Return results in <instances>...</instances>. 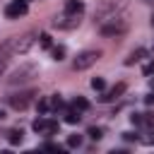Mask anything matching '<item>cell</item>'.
Instances as JSON below:
<instances>
[{
    "label": "cell",
    "mask_w": 154,
    "mask_h": 154,
    "mask_svg": "<svg viewBox=\"0 0 154 154\" xmlns=\"http://www.w3.org/2000/svg\"><path fill=\"white\" fill-rule=\"evenodd\" d=\"M125 89H128V84H125V82H118V84H116V87H111L108 91H101L99 101H101V103H111V101L120 99V96L125 94Z\"/></svg>",
    "instance_id": "ba28073f"
},
{
    "label": "cell",
    "mask_w": 154,
    "mask_h": 154,
    "mask_svg": "<svg viewBox=\"0 0 154 154\" xmlns=\"http://www.w3.org/2000/svg\"><path fill=\"white\" fill-rule=\"evenodd\" d=\"M43 149H48V152H60L63 147H60V144H55V142H43Z\"/></svg>",
    "instance_id": "d4e9b609"
},
{
    "label": "cell",
    "mask_w": 154,
    "mask_h": 154,
    "mask_svg": "<svg viewBox=\"0 0 154 154\" xmlns=\"http://www.w3.org/2000/svg\"><path fill=\"white\" fill-rule=\"evenodd\" d=\"M149 125H154V111L142 113V128H149Z\"/></svg>",
    "instance_id": "d6986e66"
},
{
    "label": "cell",
    "mask_w": 154,
    "mask_h": 154,
    "mask_svg": "<svg viewBox=\"0 0 154 154\" xmlns=\"http://www.w3.org/2000/svg\"><path fill=\"white\" fill-rule=\"evenodd\" d=\"M142 58H147V48H137V51H132V53L125 58V65H135V63H140Z\"/></svg>",
    "instance_id": "30bf717a"
},
{
    "label": "cell",
    "mask_w": 154,
    "mask_h": 154,
    "mask_svg": "<svg viewBox=\"0 0 154 154\" xmlns=\"http://www.w3.org/2000/svg\"><path fill=\"white\" fill-rule=\"evenodd\" d=\"M87 135H89L94 142H99V140L103 137V130H101V128H89V130H87Z\"/></svg>",
    "instance_id": "e0dca14e"
},
{
    "label": "cell",
    "mask_w": 154,
    "mask_h": 154,
    "mask_svg": "<svg viewBox=\"0 0 154 154\" xmlns=\"http://www.w3.org/2000/svg\"><path fill=\"white\" fill-rule=\"evenodd\" d=\"M72 108H77V111H87V108H89V101H87L84 96H75V101H72Z\"/></svg>",
    "instance_id": "9a60e30c"
},
{
    "label": "cell",
    "mask_w": 154,
    "mask_h": 154,
    "mask_svg": "<svg viewBox=\"0 0 154 154\" xmlns=\"http://www.w3.org/2000/svg\"><path fill=\"white\" fill-rule=\"evenodd\" d=\"M26 2L24 0H14V2H10L7 7H5V14H7V19H19V17H24L26 14Z\"/></svg>",
    "instance_id": "9c48e42d"
},
{
    "label": "cell",
    "mask_w": 154,
    "mask_h": 154,
    "mask_svg": "<svg viewBox=\"0 0 154 154\" xmlns=\"http://www.w3.org/2000/svg\"><path fill=\"white\" fill-rule=\"evenodd\" d=\"M2 118H5V111H0V120H2Z\"/></svg>",
    "instance_id": "4dcf8cb0"
},
{
    "label": "cell",
    "mask_w": 154,
    "mask_h": 154,
    "mask_svg": "<svg viewBox=\"0 0 154 154\" xmlns=\"http://www.w3.org/2000/svg\"><path fill=\"white\" fill-rule=\"evenodd\" d=\"M152 26H154V14H152Z\"/></svg>",
    "instance_id": "1f68e13d"
},
{
    "label": "cell",
    "mask_w": 154,
    "mask_h": 154,
    "mask_svg": "<svg viewBox=\"0 0 154 154\" xmlns=\"http://www.w3.org/2000/svg\"><path fill=\"white\" fill-rule=\"evenodd\" d=\"M142 72H144V77H149V75H154V60H149L144 67H142Z\"/></svg>",
    "instance_id": "484cf974"
},
{
    "label": "cell",
    "mask_w": 154,
    "mask_h": 154,
    "mask_svg": "<svg viewBox=\"0 0 154 154\" xmlns=\"http://www.w3.org/2000/svg\"><path fill=\"white\" fill-rule=\"evenodd\" d=\"M147 2H154V0H147Z\"/></svg>",
    "instance_id": "836d02e7"
},
{
    "label": "cell",
    "mask_w": 154,
    "mask_h": 154,
    "mask_svg": "<svg viewBox=\"0 0 154 154\" xmlns=\"http://www.w3.org/2000/svg\"><path fill=\"white\" fill-rule=\"evenodd\" d=\"M128 29H130V19H128V14H113L111 19H106V22L99 24L101 36H106V38H120Z\"/></svg>",
    "instance_id": "7a4b0ae2"
},
{
    "label": "cell",
    "mask_w": 154,
    "mask_h": 154,
    "mask_svg": "<svg viewBox=\"0 0 154 154\" xmlns=\"http://www.w3.org/2000/svg\"><path fill=\"white\" fill-rule=\"evenodd\" d=\"M36 96H38L36 89H24V91H14V94L5 96V101H7V106H12L14 111H26L29 103H31Z\"/></svg>",
    "instance_id": "277c9868"
},
{
    "label": "cell",
    "mask_w": 154,
    "mask_h": 154,
    "mask_svg": "<svg viewBox=\"0 0 154 154\" xmlns=\"http://www.w3.org/2000/svg\"><path fill=\"white\" fill-rule=\"evenodd\" d=\"M63 106H65V103H63V99L55 94V96L51 99V108H55V111H58V108H63Z\"/></svg>",
    "instance_id": "603a6c76"
},
{
    "label": "cell",
    "mask_w": 154,
    "mask_h": 154,
    "mask_svg": "<svg viewBox=\"0 0 154 154\" xmlns=\"http://www.w3.org/2000/svg\"><path fill=\"white\" fill-rule=\"evenodd\" d=\"M103 87H106L103 77H94V79H91V89H96V91H103Z\"/></svg>",
    "instance_id": "44dd1931"
},
{
    "label": "cell",
    "mask_w": 154,
    "mask_h": 154,
    "mask_svg": "<svg viewBox=\"0 0 154 154\" xmlns=\"http://www.w3.org/2000/svg\"><path fill=\"white\" fill-rule=\"evenodd\" d=\"M130 123L132 125H142V113H132L130 116Z\"/></svg>",
    "instance_id": "4316f807"
},
{
    "label": "cell",
    "mask_w": 154,
    "mask_h": 154,
    "mask_svg": "<svg viewBox=\"0 0 154 154\" xmlns=\"http://www.w3.org/2000/svg\"><path fill=\"white\" fill-rule=\"evenodd\" d=\"M22 140H24V132L22 130H10L7 132V142L10 144H22Z\"/></svg>",
    "instance_id": "4fadbf2b"
},
{
    "label": "cell",
    "mask_w": 154,
    "mask_h": 154,
    "mask_svg": "<svg viewBox=\"0 0 154 154\" xmlns=\"http://www.w3.org/2000/svg\"><path fill=\"white\" fill-rule=\"evenodd\" d=\"M101 58V51H82L75 60H72V67L77 70V72H82V70H89L96 60Z\"/></svg>",
    "instance_id": "8992f818"
},
{
    "label": "cell",
    "mask_w": 154,
    "mask_h": 154,
    "mask_svg": "<svg viewBox=\"0 0 154 154\" xmlns=\"http://www.w3.org/2000/svg\"><path fill=\"white\" fill-rule=\"evenodd\" d=\"M5 65H7V63H0V77H2V70H5Z\"/></svg>",
    "instance_id": "f546056e"
},
{
    "label": "cell",
    "mask_w": 154,
    "mask_h": 154,
    "mask_svg": "<svg viewBox=\"0 0 154 154\" xmlns=\"http://www.w3.org/2000/svg\"><path fill=\"white\" fill-rule=\"evenodd\" d=\"M24 2H26V0H24Z\"/></svg>",
    "instance_id": "e575fe53"
},
{
    "label": "cell",
    "mask_w": 154,
    "mask_h": 154,
    "mask_svg": "<svg viewBox=\"0 0 154 154\" xmlns=\"http://www.w3.org/2000/svg\"><path fill=\"white\" fill-rule=\"evenodd\" d=\"M58 130V120H53V118H48V130H46V135H53Z\"/></svg>",
    "instance_id": "cb8c5ba5"
},
{
    "label": "cell",
    "mask_w": 154,
    "mask_h": 154,
    "mask_svg": "<svg viewBox=\"0 0 154 154\" xmlns=\"http://www.w3.org/2000/svg\"><path fill=\"white\" fill-rule=\"evenodd\" d=\"M36 108H38V116H46V113L51 111V101H48V99H38Z\"/></svg>",
    "instance_id": "2e32d148"
},
{
    "label": "cell",
    "mask_w": 154,
    "mask_h": 154,
    "mask_svg": "<svg viewBox=\"0 0 154 154\" xmlns=\"http://www.w3.org/2000/svg\"><path fill=\"white\" fill-rule=\"evenodd\" d=\"M82 14H84V5H82L79 0H67L65 10H63L60 14H55L51 24H53L55 29H75V26H79V22H82Z\"/></svg>",
    "instance_id": "6da1fadb"
},
{
    "label": "cell",
    "mask_w": 154,
    "mask_h": 154,
    "mask_svg": "<svg viewBox=\"0 0 154 154\" xmlns=\"http://www.w3.org/2000/svg\"><path fill=\"white\" fill-rule=\"evenodd\" d=\"M140 142H144V144H149V147L154 144V125H149V128L144 130V135L140 137Z\"/></svg>",
    "instance_id": "5bb4252c"
},
{
    "label": "cell",
    "mask_w": 154,
    "mask_h": 154,
    "mask_svg": "<svg viewBox=\"0 0 154 154\" xmlns=\"http://www.w3.org/2000/svg\"><path fill=\"white\" fill-rule=\"evenodd\" d=\"M123 140H125V142H137L140 137H137L135 132H123Z\"/></svg>",
    "instance_id": "83f0119b"
},
{
    "label": "cell",
    "mask_w": 154,
    "mask_h": 154,
    "mask_svg": "<svg viewBox=\"0 0 154 154\" xmlns=\"http://www.w3.org/2000/svg\"><path fill=\"white\" fill-rule=\"evenodd\" d=\"M144 103H147V106H154V91H152V94H147V96H144Z\"/></svg>",
    "instance_id": "f1b7e54d"
},
{
    "label": "cell",
    "mask_w": 154,
    "mask_h": 154,
    "mask_svg": "<svg viewBox=\"0 0 154 154\" xmlns=\"http://www.w3.org/2000/svg\"><path fill=\"white\" fill-rule=\"evenodd\" d=\"M34 41H36V34H34V31H26V34H22V36H12V38H10V53H12V55H24V53L34 46Z\"/></svg>",
    "instance_id": "5b68a950"
},
{
    "label": "cell",
    "mask_w": 154,
    "mask_h": 154,
    "mask_svg": "<svg viewBox=\"0 0 154 154\" xmlns=\"http://www.w3.org/2000/svg\"><path fill=\"white\" fill-rule=\"evenodd\" d=\"M82 120V111H77V108H70L67 113H65V123H70V125H77Z\"/></svg>",
    "instance_id": "8fae6325"
},
{
    "label": "cell",
    "mask_w": 154,
    "mask_h": 154,
    "mask_svg": "<svg viewBox=\"0 0 154 154\" xmlns=\"http://www.w3.org/2000/svg\"><path fill=\"white\" fill-rule=\"evenodd\" d=\"M79 144H82V135H70V137H67V147H70V149H77Z\"/></svg>",
    "instance_id": "ac0fdd59"
},
{
    "label": "cell",
    "mask_w": 154,
    "mask_h": 154,
    "mask_svg": "<svg viewBox=\"0 0 154 154\" xmlns=\"http://www.w3.org/2000/svg\"><path fill=\"white\" fill-rule=\"evenodd\" d=\"M51 55H53V60H63V58H65V48H63V46H55V48L51 51Z\"/></svg>",
    "instance_id": "ffe728a7"
},
{
    "label": "cell",
    "mask_w": 154,
    "mask_h": 154,
    "mask_svg": "<svg viewBox=\"0 0 154 154\" xmlns=\"http://www.w3.org/2000/svg\"><path fill=\"white\" fill-rule=\"evenodd\" d=\"M36 75H38L36 65H34V63H26V65H19L5 82H7V87H22V84H29Z\"/></svg>",
    "instance_id": "3957f363"
},
{
    "label": "cell",
    "mask_w": 154,
    "mask_h": 154,
    "mask_svg": "<svg viewBox=\"0 0 154 154\" xmlns=\"http://www.w3.org/2000/svg\"><path fill=\"white\" fill-rule=\"evenodd\" d=\"M120 12V2H116V0H108V2H103L96 12H94V22L96 24H101V22H106V19H111L113 14H118Z\"/></svg>",
    "instance_id": "52a82bcc"
},
{
    "label": "cell",
    "mask_w": 154,
    "mask_h": 154,
    "mask_svg": "<svg viewBox=\"0 0 154 154\" xmlns=\"http://www.w3.org/2000/svg\"><path fill=\"white\" fill-rule=\"evenodd\" d=\"M152 91H154V79H152Z\"/></svg>",
    "instance_id": "d6a6232c"
},
{
    "label": "cell",
    "mask_w": 154,
    "mask_h": 154,
    "mask_svg": "<svg viewBox=\"0 0 154 154\" xmlns=\"http://www.w3.org/2000/svg\"><path fill=\"white\" fill-rule=\"evenodd\" d=\"M38 43H41V48H51V43H53L51 41V34H41L38 36Z\"/></svg>",
    "instance_id": "7402d4cb"
},
{
    "label": "cell",
    "mask_w": 154,
    "mask_h": 154,
    "mask_svg": "<svg viewBox=\"0 0 154 154\" xmlns=\"http://www.w3.org/2000/svg\"><path fill=\"white\" fill-rule=\"evenodd\" d=\"M31 128H34V132H46V130H48V118H46V116H38V118L31 123Z\"/></svg>",
    "instance_id": "7c38bea8"
}]
</instances>
